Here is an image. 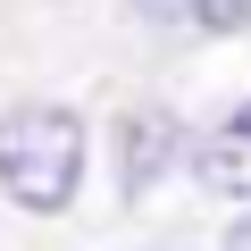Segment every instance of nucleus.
I'll return each instance as SVG.
<instances>
[{"mask_svg":"<svg viewBox=\"0 0 251 251\" xmlns=\"http://www.w3.org/2000/svg\"><path fill=\"white\" fill-rule=\"evenodd\" d=\"M226 251H251V209H243V218L226 226Z\"/></svg>","mask_w":251,"mask_h":251,"instance_id":"423d86ee","label":"nucleus"},{"mask_svg":"<svg viewBox=\"0 0 251 251\" xmlns=\"http://www.w3.org/2000/svg\"><path fill=\"white\" fill-rule=\"evenodd\" d=\"M193 176L226 201H251V100H234L209 134L193 143Z\"/></svg>","mask_w":251,"mask_h":251,"instance_id":"7ed1b4c3","label":"nucleus"},{"mask_svg":"<svg viewBox=\"0 0 251 251\" xmlns=\"http://www.w3.org/2000/svg\"><path fill=\"white\" fill-rule=\"evenodd\" d=\"M243 17H251V0H193V25L201 34H234Z\"/></svg>","mask_w":251,"mask_h":251,"instance_id":"20e7f679","label":"nucleus"},{"mask_svg":"<svg viewBox=\"0 0 251 251\" xmlns=\"http://www.w3.org/2000/svg\"><path fill=\"white\" fill-rule=\"evenodd\" d=\"M134 9H143L151 25H176V17H193V0H134Z\"/></svg>","mask_w":251,"mask_h":251,"instance_id":"39448f33","label":"nucleus"},{"mask_svg":"<svg viewBox=\"0 0 251 251\" xmlns=\"http://www.w3.org/2000/svg\"><path fill=\"white\" fill-rule=\"evenodd\" d=\"M176 151H184V134H176L168 109H126V117H117V193H126V201L151 193V184L176 168Z\"/></svg>","mask_w":251,"mask_h":251,"instance_id":"f03ea898","label":"nucleus"},{"mask_svg":"<svg viewBox=\"0 0 251 251\" xmlns=\"http://www.w3.org/2000/svg\"><path fill=\"white\" fill-rule=\"evenodd\" d=\"M84 184V117L75 109H50V100H25L0 117V193L34 218H59Z\"/></svg>","mask_w":251,"mask_h":251,"instance_id":"f257e3e1","label":"nucleus"}]
</instances>
